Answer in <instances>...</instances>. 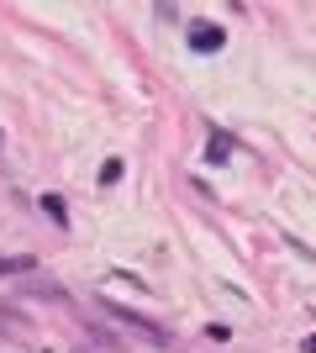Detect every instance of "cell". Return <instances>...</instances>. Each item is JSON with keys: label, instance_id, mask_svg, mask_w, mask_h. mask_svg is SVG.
Masks as SVG:
<instances>
[{"label": "cell", "instance_id": "obj_1", "mask_svg": "<svg viewBox=\"0 0 316 353\" xmlns=\"http://www.w3.org/2000/svg\"><path fill=\"white\" fill-rule=\"evenodd\" d=\"M222 43H227V32L216 27V21H196V27H190V48H196V53H222Z\"/></svg>", "mask_w": 316, "mask_h": 353}, {"label": "cell", "instance_id": "obj_2", "mask_svg": "<svg viewBox=\"0 0 316 353\" xmlns=\"http://www.w3.org/2000/svg\"><path fill=\"white\" fill-rule=\"evenodd\" d=\"M21 290H27V295H43V301H59V306H69V290H63L59 280H43V274H21Z\"/></svg>", "mask_w": 316, "mask_h": 353}, {"label": "cell", "instance_id": "obj_3", "mask_svg": "<svg viewBox=\"0 0 316 353\" xmlns=\"http://www.w3.org/2000/svg\"><path fill=\"white\" fill-rule=\"evenodd\" d=\"M111 316H116L121 327H132L137 338H148V343H169L164 332H158V327H148V322H143V316H132V311H111Z\"/></svg>", "mask_w": 316, "mask_h": 353}, {"label": "cell", "instance_id": "obj_4", "mask_svg": "<svg viewBox=\"0 0 316 353\" xmlns=\"http://www.w3.org/2000/svg\"><path fill=\"white\" fill-rule=\"evenodd\" d=\"M37 269V259L32 253H16V259H0V280H11V274H32Z\"/></svg>", "mask_w": 316, "mask_h": 353}, {"label": "cell", "instance_id": "obj_5", "mask_svg": "<svg viewBox=\"0 0 316 353\" xmlns=\"http://www.w3.org/2000/svg\"><path fill=\"white\" fill-rule=\"evenodd\" d=\"M21 332H27V322H21V311L0 306V338H21Z\"/></svg>", "mask_w": 316, "mask_h": 353}, {"label": "cell", "instance_id": "obj_6", "mask_svg": "<svg viewBox=\"0 0 316 353\" xmlns=\"http://www.w3.org/2000/svg\"><path fill=\"white\" fill-rule=\"evenodd\" d=\"M206 159H211V163H227V159H232V137H227V132H211Z\"/></svg>", "mask_w": 316, "mask_h": 353}, {"label": "cell", "instance_id": "obj_7", "mask_svg": "<svg viewBox=\"0 0 316 353\" xmlns=\"http://www.w3.org/2000/svg\"><path fill=\"white\" fill-rule=\"evenodd\" d=\"M43 211H48L53 221H59V227H69V206H63L59 195H43Z\"/></svg>", "mask_w": 316, "mask_h": 353}, {"label": "cell", "instance_id": "obj_8", "mask_svg": "<svg viewBox=\"0 0 316 353\" xmlns=\"http://www.w3.org/2000/svg\"><path fill=\"white\" fill-rule=\"evenodd\" d=\"M121 174H127V169H121V159H105V169H101V185H116Z\"/></svg>", "mask_w": 316, "mask_h": 353}, {"label": "cell", "instance_id": "obj_9", "mask_svg": "<svg viewBox=\"0 0 316 353\" xmlns=\"http://www.w3.org/2000/svg\"><path fill=\"white\" fill-rule=\"evenodd\" d=\"M306 353H316V332H311V338H306Z\"/></svg>", "mask_w": 316, "mask_h": 353}, {"label": "cell", "instance_id": "obj_10", "mask_svg": "<svg viewBox=\"0 0 316 353\" xmlns=\"http://www.w3.org/2000/svg\"><path fill=\"white\" fill-rule=\"evenodd\" d=\"M0 143H6V137H0Z\"/></svg>", "mask_w": 316, "mask_h": 353}]
</instances>
